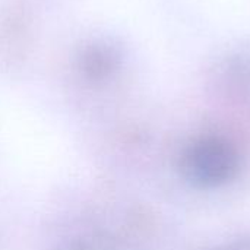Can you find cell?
<instances>
[{"label":"cell","instance_id":"1","mask_svg":"<svg viewBox=\"0 0 250 250\" xmlns=\"http://www.w3.org/2000/svg\"><path fill=\"white\" fill-rule=\"evenodd\" d=\"M182 168L195 186L218 188L236 177L240 168L239 151L220 138L195 141L183 152Z\"/></svg>","mask_w":250,"mask_h":250}]
</instances>
